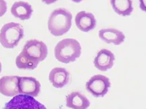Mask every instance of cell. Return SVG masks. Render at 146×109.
Listing matches in <instances>:
<instances>
[{
	"label": "cell",
	"instance_id": "6da1fadb",
	"mask_svg": "<svg viewBox=\"0 0 146 109\" xmlns=\"http://www.w3.org/2000/svg\"><path fill=\"white\" fill-rule=\"evenodd\" d=\"M72 15L65 8H58L53 11L49 18L48 29L55 36H62L69 31L72 26Z\"/></svg>",
	"mask_w": 146,
	"mask_h": 109
},
{
	"label": "cell",
	"instance_id": "7a4b0ae2",
	"mask_svg": "<svg viewBox=\"0 0 146 109\" xmlns=\"http://www.w3.org/2000/svg\"><path fill=\"white\" fill-rule=\"evenodd\" d=\"M54 54L56 59L63 63L75 61L81 54V46L74 39H64L55 47Z\"/></svg>",
	"mask_w": 146,
	"mask_h": 109
},
{
	"label": "cell",
	"instance_id": "3957f363",
	"mask_svg": "<svg viewBox=\"0 0 146 109\" xmlns=\"http://www.w3.org/2000/svg\"><path fill=\"white\" fill-rule=\"evenodd\" d=\"M24 37V28L21 24L9 22L0 30V43L6 49H14Z\"/></svg>",
	"mask_w": 146,
	"mask_h": 109
},
{
	"label": "cell",
	"instance_id": "277c9868",
	"mask_svg": "<svg viewBox=\"0 0 146 109\" xmlns=\"http://www.w3.org/2000/svg\"><path fill=\"white\" fill-rule=\"evenodd\" d=\"M110 86L109 78L100 74L91 77L86 83L87 90L96 98L104 97L108 93Z\"/></svg>",
	"mask_w": 146,
	"mask_h": 109
},
{
	"label": "cell",
	"instance_id": "5b68a950",
	"mask_svg": "<svg viewBox=\"0 0 146 109\" xmlns=\"http://www.w3.org/2000/svg\"><path fill=\"white\" fill-rule=\"evenodd\" d=\"M4 109H47L45 106L32 96H15L5 105Z\"/></svg>",
	"mask_w": 146,
	"mask_h": 109
},
{
	"label": "cell",
	"instance_id": "8992f818",
	"mask_svg": "<svg viewBox=\"0 0 146 109\" xmlns=\"http://www.w3.org/2000/svg\"><path fill=\"white\" fill-rule=\"evenodd\" d=\"M22 51L30 57L37 59L39 62L45 60L48 53L46 45L43 42L36 39H31L27 41Z\"/></svg>",
	"mask_w": 146,
	"mask_h": 109
},
{
	"label": "cell",
	"instance_id": "52a82bcc",
	"mask_svg": "<svg viewBox=\"0 0 146 109\" xmlns=\"http://www.w3.org/2000/svg\"><path fill=\"white\" fill-rule=\"evenodd\" d=\"M19 93L36 97L41 90V83L37 79L33 77H19L18 78Z\"/></svg>",
	"mask_w": 146,
	"mask_h": 109
},
{
	"label": "cell",
	"instance_id": "ba28073f",
	"mask_svg": "<svg viewBox=\"0 0 146 109\" xmlns=\"http://www.w3.org/2000/svg\"><path fill=\"white\" fill-rule=\"evenodd\" d=\"M16 76H3L0 79V93L5 96H15L19 94L18 79Z\"/></svg>",
	"mask_w": 146,
	"mask_h": 109
},
{
	"label": "cell",
	"instance_id": "9c48e42d",
	"mask_svg": "<svg viewBox=\"0 0 146 109\" xmlns=\"http://www.w3.org/2000/svg\"><path fill=\"white\" fill-rule=\"evenodd\" d=\"M115 61V56L110 51L103 49L97 54L94 63L95 67L102 72H106L113 67Z\"/></svg>",
	"mask_w": 146,
	"mask_h": 109
},
{
	"label": "cell",
	"instance_id": "30bf717a",
	"mask_svg": "<svg viewBox=\"0 0 146 109\" xmlns=\"http://www.w3.org/2000/svg\"><path fill=\"white\" fill-rule=\"evenodd\" d=\"M75 24L80 30L88 32L96 28L97 22L92 13L81 11L75 16Z\"/></svg>",
	"mask_w": 146,
	"mask_h": 109
},
{
	"label": "cell",
	"instance_id": "8fae6325",
	"mask_svg": "<svg viewBox=\"0 0 146 109\" xmlns=\"http://www.w3.org/2000/svg\"><path fill=\"white\" fill-rule=\"evenodd\" d=\"M100 38L108 44L120 45L124 43L125 35L123 32L114 28H103L99 31Z\"/></svg>",
	"mask_w": 146,
	"mask_h": 109
},
{
	"label": "cell",
	"instance_id": "7c38bea8",
	"mask_svg": "<svg viewBox=\"0 0 146 109\" xmlns=\"http://www.w3.org/2000/svg\"><path fill=\"white\" fill-rule=\"evenodd\" d=\"M49 79L55 88H62L68 83L70 74L65 68H55L50 73Z\"/></svg>",
	"mask_w": 146,
	"mask_h": 109
},
{
	"label": "cell",
	"instance_id": "4fadbf2b",
	"mask_svg": "<svg viewBox=\"0 0 146 109\" xmlns=\"http://www.w3.org/2000/svg\"><path fill=\"white\" fill-rule=\"evenodd\" d=\"M66 106L72 109H87L90 106L88 98L78 91L71 92L66 96Z\"/></svg>",
	"mask_w": 146,
	"mask_h": 109
},
{
	"label": "cell",
	"instance_id": "5bb4252c",
	"mask_svg": "<svg viewBox=\"0 0 146 109\" xmlns=\"http://www.w3.org/2000/svg\"><path fill=\"white\" fill-rule=\"evenodd\" d=\"M33 8L31 5L25 1H20L14 3L11 8V13L15 18H19L21 20H26L31 17Z\"/></svg>",
	"mask_w": 146,
	"mask_h": 109
},
{
	"label": "cell",
	"instance_id": "9a60e30c",
	"mask_svg": "<svg viewBox=\"0 0 146 109\" xmlns=\"http://www.w3.org/2000/svg\"><path fill=\"white\" fill-rule=\"evenodd\" d=\"M113 10L122 16H129L133 11L132 0H110Z\"/></svg>",
	"mask_w": 146,
	"mask_h": 109
},
{
	"label": "cell",
	"instance_id": "2e32d148",
	"mask_svg": "<svg viewBox=\"0 0 146 109\" xmlns=\"http://www.w3.org/2000/svg\"><path fill=\"white\" fill-rule=\"evenodd\" d=\"M39 61L37 59L27 54L22 51L16 57V65L20 70H34L39 65Z\"/></svg>",
	"mask_w": 146,
	"mask_h": 109
},
{
	"label": "cell",
	"instance_id": "e0dca14e",
	"mask_svg": "<svg viewBox=\"0 0 146 109\" xmlns=\"http://www.w3.org/2000/svg\"><path fill=\"white\" fill-rule=\"evenodd\" d=\"M7 12V3L5 0H0V17L2 16Z\"/></svg>",
	"mask_w": 146,
	"mask_h": 109
},
{
	"label": "cell",
	"instance_id": "ac0fdd59",
	"mask_svg": "<svg viewBox=\"0 0 146 109\" xmlns=\"http://www.w3.org/2000/svg\"><path fill=\"white\" fill-rule=\"evenodd\" d=\"M139 8L142 11L146 12V0H139Z\"/></svg>",
	"mask_w": 146,
	"mask_h": 109
},
{
	"label": "cell",
	"instance_id": "d6986e66",
	"mask_svg": "<svg viewBox=\"0 0 146 109\" xmlns=\"http://www.w3.org/2000/svg\"><path fill=\"white\" fill-rule=\"evenodd\" d=\"M41 1H43V3H45V4L50 5V4H52V3H55L56 1H57L58 0H41Z\"/></svg>",
	"mask_w": 146,
	"mask_h": 109
},
{
	"label": "cell",
	"instance_id": "ffe728a7",
	"mask_svg": "<svg viewBox=\"0 0 146 109\" xmlns=\"http://www.w3.org/2000/svg\"><path fill=\"white\" fill-rule=\"evenodd\" d=\"M71 1H72L73 2H75V3H80L81 1H83V0H71Z\"/></svg>",
	"mask_w": 146,
	"mask_h": 109
},
{
	"label": "cell",
	"instance_id": "44dd1931",
	"mask_svg": "<svg viewBox=\"0 0 146 109\" xmlns=\"http://www.w3.org/2000/svg\"><path fill=\"white\" fill-rule=\"evenodd\" d=\"M1 72V63L0 62V73Z\"/></svg>",
	"mask_w": 146,
	"mask_h": 109
},
{
	"label": "cell",
	"instance_id": "7402d4cb",
	"mask_svg": "<svg viewBox=\"0 0 146 109\" xmlns=\"http://www.w3.org/2000/svg\"><path fill=\"white\" fill-rule=\"evenodd\" d=\"M59 109H62V108H59Z\"/></svg>",
	"mask_w": 146,
	"mask_h": 109
}]
</instances>
